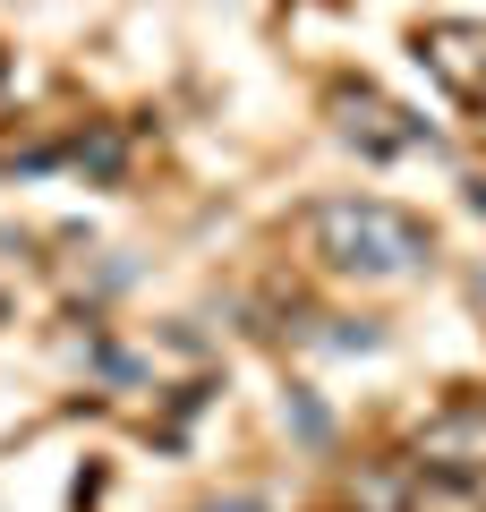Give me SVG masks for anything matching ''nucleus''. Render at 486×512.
I'll use <instances>...</instances> for the list:
<instances>
[{
	"mask_svg": "<svg viewBox=\"0 0 486 512\" xmlns=\"http://www.w3.org/2000/svg\"><path fill=\"white\" fill-rule=\"evenodd\" d=\"M401 512H486V478H427Z\"/></svg>",
	"mask_w": 486,
	"mask_h": 512,
	"instance_id": "nucleus-5",
	"label": "nucleus"
},
{
	"mask_svg": "<svg viewBox=\"0 0 486 512\" xmlns=\"http://www.w3.org/2000/svg\"><path fill=\"white\" fill-rule=\"evenodd\" d=\"M307 248H316V265H333V274H359V282H401L418 274L435 256L427 222L401 214V205L384 197H333L307 214Z\"/></svg>",
	"mask_w": 486,
	"mask_h": 512,
	"instance_id": "nucleus-1",
	"label": "nucleus"
},
{
	"mask_svg": "<svg viewBox=\"0 0 486 512\" xmlns=\"http://www.w3.org/2000/svg\"><path fill=\"white\" fill-rule=\"evenodd\" d=\"M418 60H427V77L452 94L461 111H478V128H486V26H427L418 35Z\"/></svg>",
	"mask_w": 486,
	"mask_h": 512,
	"instance_id": "nucleus-2",
	"label": "nucleus"
},
{
	"mask_svg": "<svg viewBox=\"0 0 486 512\" xmlns=\"http://www.w3.org/2000/svg\"><path fill=\"white\" fill-rule=\"evenodd\" d=\"M410 461L427 478H486V402H452L418 427Z\"/></svg>",
	"mask_w": 486,
	"mask_h": 512,
	"instance_id": "nucleus-3",
	"label": "nucleus"
},
{
	"mask_svg": "<svg viewBox=\"0 0 486 512\" xmlns=\"http://www.w3.org/2000/svg\"><path fill=\"white\" fill-rule=\"evenodd\" d=\"M333 120H342V137H350V146H359V154H401V146H418V137H427V128H418L410 120V111H401V103H384V94H333Z\"/></svg>",
	"mask_w": 486,
	"mask_h": 512,
	"instance_id": "nucleus-4",
	"label": "nucleus"
}]
</instances>
